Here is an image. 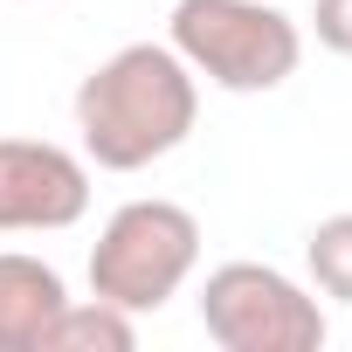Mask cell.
Masks as SVG:
<instances>
[{"instance_id": "9c48e42d", "label": "cell", "mask_w": 352, "mask_h": 352, "mask_svg": "<svg viewBox=\"0 0 352 352\" xmlns=\"http://www.w3.org/2000/svg\"><path fill=\"white\" fill-rule=\"evenodd\" d=\"M311 28H318V49L352 56V0H311Z\"/></svg>"}, {"instance_id": "3957f363", "label": "cell", "mask_w": 352, "mask_h": 352, "mask_svg": "<svg viewBox=\"0 0 352 352\" xmlns=\"http://www.w3.org/2000/svg\"><path fill=\"white\" fill-rule=\"evenodd\" d=\"M201 270V221L180 201H124L90 242V297L145 318L166 311Z\"/></svg>"}, {"instance_id": "5b68a950", "label": "cell", "mask_w": 352, "mask_h": 352, "mask_svg": "<svg viewBox=\"0 0 352 352\" xmlns=\"http://www.w3.org/2000/svg\"><path fill=\"white\" fill-rule=\"evenodd\" d=\"M90 214V159L56 138H0V235H63Z\"/></svg>"}, {"instance_id": "7a4b0ae2", "label": "cell", "mask_w": 352, "mask_h": 352, "mask_svg": "<svg viewBox=\"0 0 352 352\" xmlns=\"http://www.w3.org/2000/svg\"><path fill=\"white\" fill-rule=\"evenodd\" d=\"M166 42L194 76L228 97L283 90L304 63V28L270 0H173Z\"/></svg>"}, {"instance_id": "277c9868", "label": "cell", "mask_w": 352, "mask_h": 352, "mask_svg": "<svg viewBox=\"0 0 352 352\" xmlns=\"http://www.w3.org/2000/svg\"><path fill=\"white\" fill-rule=\"evenodd\" d=\"M201 331L221 352H318L324 345V311L318 297L283 276L276 263H221L201 283Z\"/></svg>"}, {"instance_id": "ba28073f", "label": "cell", "mask_w": 352, "mask_h": 352, "mask_svg": "<svg viewBox=\"0 0 352 352\" xmlns=\"http://www.w3.org/2000/svg\"><path fill=\"white\" fill-rule=\"evenodd\" d=\"M304 270H311V290L318 297L352 304V214H324L304 235Z\"/></svg>"}, {"instance_id": "8992f818", "label": "cell", "mask_w": 352, "mask_h": 352, "mask_svg": "<svg viewBox=\"0 0 352 352\" xmlns=\"http://www.w3.org/2000/svg\"><path fill=\"white\" fill-rule=\"evenodd\" d=\"M63 304H69V283L56 263L28 249H0V352H42Z\"/></svg>"}, {"instance_id": "52a82bcc", "label": "cell", "mask_w": 352, "mask_h": 352, "mask_svg": "<svg viewBox=\"0 0 352 352\" xmlns=\"http://www.w3.org/2000/svg\"><path fill=\"white\" fill-rule=\"evenodd\" d=\"M131 345H138V318L104 297H69L42 338V352H131Z\"/></svg>"}, {"instance_id": "6da1fadb", "label": "cell", "mask_w": 352, "mask_h": 352, "mask_svg": "<svg viewBox=\"0 0 352 352\" xmlns=\"http://www.w3.org/2000/svg\"><path fill=\"white\" fill-rule=\"evenodd\" d=\"M201 124V76L173 42H124L76 83V138L97 173H145Z\"/></svg>"}]
</instances>
